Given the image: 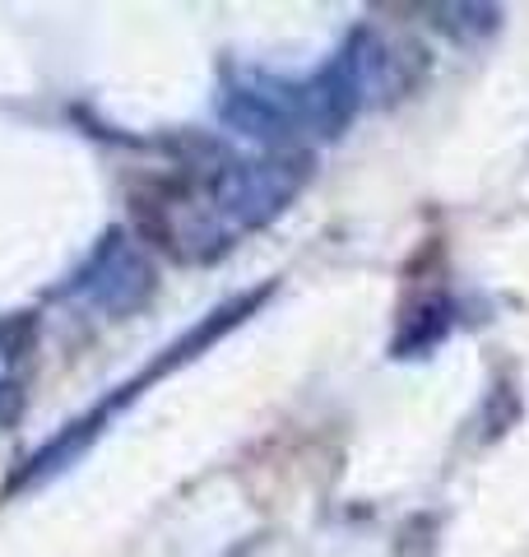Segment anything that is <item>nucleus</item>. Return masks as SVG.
I'll list each match as a JSON object with an SVG mask.
<instances>
[{
	"label": "nucleus",
	"mask_w": 529,
	"mask_h": 557,
	"mask_svg": "<svg viewBox=\"0 0 529 557\" xmlns=\"http://www.w3.org/2000/svg\"><path fill=\"white\" fill-rule=\"evenodd\" d=\"M153 288H158L153 260L135 247V237L112 228L94 247V256L70 274L65 298L94 307V311H102V317H131V311H139L153 298Z\"/></svg>",
	"instance_id": "4"
},
{
	"label": "nucleus",
	"mask_w": 529,
	"mask_h": 557,
	"mask_svg": "<svg viewBox=\"0 0 529 557\" xmlns=\"http://www.w3.org/2000/svg\"><path fill=\"white\" fill-rule=\"evenodd\" d=\"M14 413H20V391H14L10 381H0V423H10Z\"/></svg>",
	"instance_id": "7"
},
{
	"label": "nucleus",
	"mask_w": 529,
	"mask_h": 557,
	"mask_svg": "<svg viewBox=\"0 0 529 557\" xmlns=\"http://www.w3.org/2000/svg\"><path fill=\"white\" fill-rule=\"evenodd\" d=\"M385 75H391V47L377 33L358 28L334 57L311 75H242L219 94V121L264 149H297V139H334L344 135L367 108Z\"/></svg>",
	"instance_id": "1"
},
{
	"label": "nucleus",
	"mask_w": 529,
	"mask_h": 557,
	"mask_svg": "<svg viewBox=\"0 0 529 557\" xmlns=\"http://www.w3.org/2000/svg\"><path fill=\"white\" fill-rule=\"evenodd\" d=\"M451 317L455 307L441 298V293H428L414 311H404L399 335H395V358H422L451 335Z\"/></svg>",
	"instance_id": "5"
},
{
	"label": "nucleus",
	"mask_w": 529,
	"mask_h": 557,
	"mask_svg": "<svg viewBox=\"0 0 529 557\" xmlns=\"http://www.w3.org/2000/svg\"><path fill=\"white\" fill-rule=\"evenodd\" d=\"M260 302H264V288L246 293V298L223 302V307H219V311H214V317H209L205 325H196V330H190L186 339H176V344L168 348L163 358L153 362V368H149L145 376H139V381H131V386H121V391H116V395H112V399H108V405H102L98 413H84V418H75V423H70V428L61 432V437H51V442L38 450V456L28 460V469H24V474H14V487L42 483V479H51V474H61V469H70V460H79L84 450L98 442L102 423H108V418H112L121 405H131V399H135L139 391H145L153 376H163V372H172V368H182V362H190L196 354H205V348L214 344V339H223V335H227V330H233L237 321H246V317H251V311H256Z\"/></svg>",
	"instance_id": "3"
},
{
	"label": "nucleus",
	"mask_w": 529,
	"mask_h": 557,
	"mask_svg": "<svg viewBox=\"0 0 529 557\" xmlns=\"http://www.w3.org/2000/svg\"><path fill=\"white\" fill-rule=\"evenodd\" d=\"M432 14H441L436 28L451 33L455 42H479L488 33H497V24H502L497 5H436Z\"/></svg>",
	"instance_id": "6"
},
{
	"label": "nucleus",
	"mask_w": 529,
	"mask_h": 557,
	"mask_svg": "<svg viewBox=\"0 0 529 557\" xmlns=\"http://www.w3.org/2000/svg\"><path fill=\"white\" fill-rule=\"evenodd\" d=\"M316 159L307 149H260L251 159H223L186 200H163V247L209 260L237 237L274 223L303 196Z\"/></svg>",
	"instance_id": "2"
}]
</instances>
